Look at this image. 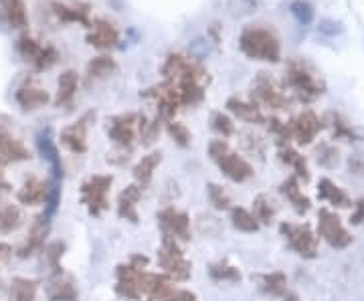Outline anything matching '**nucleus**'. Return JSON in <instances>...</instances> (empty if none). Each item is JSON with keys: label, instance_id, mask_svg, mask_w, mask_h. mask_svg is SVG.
Masks as SVG:
<instances>
[{"label": "nucleus", "instance_id": "bb28decb", "mask_svg": "<svg viewBox=\"0 0 364 301\" xmlns=\"http://www.w3.org/2000/svg\"><path fill=\"white\" fill-rule=\"evenodd\" d=\"M227 109L237 116L239 119H245L249 124H263L265 118L261 114L259 105H255L253 102H243L239 97H229L227 99Z\"/></svg>", "mask_w": 364, "mask_h": 301}, {"label": "nucleus", "instance_id": "9b49d317", "mask_svg": "<svg viewBox=\"0 0 364 301\" xmlns=\"http://www.w3.org/2000/svg\"><path fill=\"white\" fill-rule=\"evenodd\" d=\"M287 83L291 85L294 92L298 93V97L301 102H314L318 95H322V89H324V85L299 63H291L289 65Z\"/></svg>", "mask_w": 364, "mask_h": 301}, {"label": "nucleus", "instance_id": "20e7f679", "mask_svg": "<svg viewBox=\"0 0 364 301\" xmlns=\"http://www.w3.org/2000/svg\"><path fill=\"white\" fill-rule=\"evenodd\" d=\"M114 184L112 174H93L79 188V200L91 217H102L109 209V188Z\"/></svg>", "mask_w": 364, "mask_h": 301}, {"label": "nucleus", "instance_id": "ea45409f", "mask_svg": "<svg viewBox=\"0 0 364 301\" xmlns=\"http://www.w3.org/2000/svg\"><path fill=\"white\" fill-rule=\"evenodd\" d=\"M166 131H168V136L174 140V144L181 146V148H188L191 146V142H193V133H191V130L184 126V124H181V121H168L166 124Z\"/></svg>", "mask_w": 364, "mask_h": 301}, {"label": "nucleus", "instance_id": "473e14b6", "mask_svg": "<svg viewBox=\"0 0 364 301\" xmlns=\"http://www.w3.org/2000/svg\"><path fill=\"white\" fill-rule=\"evenodd\" d=\"M23 224H25V214L16 204L0 207V235L16 233Z\"/></svg>", "mask_w": 364, "mask_h": 301}, {"label": "nucleus", "instance_id": "4be33fe9", "mask_svg": "<svg viewBox=\"0 0 364 301\" xmlns=\"http://www.w3.org/2000/svg\"><path fill=\"white\" fill-rule=\"evenodd\" d=\"M53 13L63 23H79L83 26H91L90 23V4L87 2H53Z\"/></svg>", "mask_w": 364, "mask_h": 301}, {"label": "nucleus", "instance_id": "a211bd4d", "mask_svg": "<svg viewBox=\"0 0 364 301\" xmlns=\"http://www.w3.org/2000/svg\"><path fill=\"white\" fill-rule=\"evenodd\" d=\"M37 148H39L41 156L45 158L49 162L53 172V180L61 182L63 178V164H61V156H59V150L55 146V140H53V131L51 128H45L37 133Z\"/></svg>", "mask_w": 364, "mask_h": 301}, {"label": "nucleus", "instance_id": "412c9836", "mask_svg": "<svg viewBox=\"0 0 364 301\" xmlns=\"http://www.w3.org/2000/svg\"><path fill=\"white\" fill-rule=\"evenodd\" d=\"M49 186H51V182H45V180H41L37 176L26 178L23 188L16 192L18 204H23V207H39V204H45L47 195H49Z\"/></svg>", "mask_w": 364, "mask_h": 301}, {"label": "nucleus", "instance_id": "7ed1b4c3", "mask_svg": "<svg viewBox=\"0 0 364 301\" xmlns=\"http://www.w3.org/2000/svg\"><path fill=\"white\" fill-rule=\"evenodd\" d=\"M158 265L170 281H188L193 275V263L184 257L181 243L168 235H162V245L158 251Z\"/></svg>", "mask_w": 364, "mask_h": 301}, {"label": "nucleus", "instance_id": "37998d69", "mask_svg": "<svg viewBox=\"0 0 364 301\" xmlns=\"http://www.w3.org/2000/svg\"><path fill=\"white\" fill-rule=\"evenodd\" d=\"M291 13H294V16L298 18L299 23H306V25L312 21L314 16L312 6H310L308 2H304V0H298V2L291 4Z\"/></svg>", "mask_w": 364, "mask_h": 301}, {"label": "nucleus", "instance_id": "58836bf2", "mask_svg": "<svg viewBox=\"0 0 364 301\" xmlns=\"http://www.w3.org/2000/svg\"><path fill=\"white\" fill-rule=\"evenodd\" d=\"M207 195L210 204L217 210H231V197H229V192L223 186L215 182L207 184Z\"/></svg>", "mask_w": 364, "mask_h": 301}, {"label": "nucleus", "instance_id": "c756f323", "mask_svg": "<svg viewBox=\"0 0 364 301\" xmlns=\"http://www.w3.org/2000/svg\"><path fill=\"white\" fill-rule=\"evenodd\" d=\"M253 279L257 281V288L273 295V297H284L287 293V277L279 271H273V273H265V275H253Z\"/></svg>", "mask_w": 364, "mask_h": 301}, {"label": "nucleus", "instance_id": "6ab92c4d", "mask_svg": "<svg viewBox=\"0 0 364 301\" xmlns=\"http://www.w3.org/2000/svg\"><path fill=\"white\" fill-rule=\"evenodd\" d=\"M117 40H119V31L109 21H105V18L93 21V25L90 26V35H87V43L91 47L105 51V49L116 47Z\"/></svg>", "mask_w": 364, "mask_h": 301}, {"label": "nucleus", "instance_id": "dca6fc26", "mask_svg": "<svg viewBox=\"0 0 364 301\" xmlns=\"http://www.w3.org/2000/svg\"><path fill=\"white\" fill-rule=\"evenodd\" d=\"M31 158V152L16 136H13L9 128L0 126V164H16Z\"/></svg>", "mask_w": 364, "mask_h": 301}, {"label": "nucleus", "instance_id": "aec40b11", "mask_svg": "<svg viewBox=\"0 0 364 301\" xmlns=\"http://www.w3.org/2000/svg\"><path fill=\"white\" fill-rule=\"evenodd\" d=\"M320 128H322V124H320V119L316 118L314 111H301L298 118L289 124L291 138H296L298 144L301 146L312 144V140L318 136Z\"/></svg>", "mask_w": 364, "mask_h": 301}, {"label": "nucleus", "instance_id": "e433bc0d", "mask_svg": "<svg viewBox=\"0 0 364 301\" xmlns=\"http://www.w3.org/2000/svg\"><path fill=\"white\" fill-rule=\"evenodd\" d=\"M279 158H282L284 164L291 166V168L296 170V178H301L304 182L310 180V170H308V166H306V160H304V156H299L296 150H291V148H282V150H279Z\"/></svg>", "mask_w": 364, "mask_h": 301}, {"label": "nucleus", "instance_id": "423d86ee", "mask_svg": "<svg viewBox=\"0 0 364 301\" xmlns=\"http://www.w3.org/2000/svg\"><path fill=\"white\" fill-rule=\"evenodd\" d=\"M148 119L142 114H119L107 119V136L119 150L132 152V146L142 133Z\"/></svg>", "mask_w": 364, "mask_h": 301}, {"label": "nucleus", "instance_id": "1a4fd4ad", "mask_svg": "<svg viewBox=\"0 0 364 301\" xmlns=\"http://www.w3.org/2000/svg\"><path fill=\"white\" fill-rule=\"evenodd\" d=\"M318 235L322 236L332 249H346L352 243L350 233L342 224L338 214L328 209L318 212Z\"/></svg>", "mask_w": 364, "mask_h": 301}, {"label": "nucleus", "instance_id": "9d476101", "mask_svg": "<svg viewBox=\"0 0 364 301\" xmlns=\"http://www.w3.org/2000/svg\"><path fill=\"white\" fill-rule=\"evenodd\" d=\"M158 224L162 229V235H168L176 239L178 243L191 241V217L184 210L166 207L158 212Z\"/></svg>", "mask_w": 364, "mask_h": 301}, {"label": "nucleus", "instance_id": "f03ea898", "mask_svg": "<svg viewBox=\"0 0 364 301\" xmlns=\"http://www.w3.org/2000/svg\"><path fill=\"white\" fill-rule=\"evenodd\" d=\"M208 156L219 166V170L233 182H247L249 178H253V174H255L253 166L247 160L233 152L231 146L225 140H213L208 144Z\"/></svg>", "mask_w": 364, "mask_h": 301}, {"label": "nucleus", "instance_id": "f704fd0d", "mask_svg": "<svg viewBox=\"0 0 364 301\" xmlns=\"http://www.w3.org/2000/svg\"><path fill=\"white\" fill-rule=\"evenodd\" d=\"M231 224L241 233H257L261 226L253 217V212H249L243 207H231Z\"/></svg>", "mask_w": 364, "mask_h": 301}, {"label": "nucleus", "instance_id": "4468645a", "mask_svg": "<svg viewBox=\"0 0 364 301\" xmlns=\"http://www.w3.org/2000/svg\"><path fill=\"white\" fill-rule=\"evenodd\" d=\"M45 295L49 301H77L79 291L73 277L61 273H51V277L45 283Z\"/></svg>", "mask_w": 364, "mask_h": 301}, {"label": "nucleus", "instance_id": "72a5a7b5", "mask_svg": "<svg viewBox=\"0 0 364 301\" xmlns=\"http://www.w3.org/2000/svg\"><path fill=\"white\" fill-rule=\"evenodd\" d=\"M208 275L213 281H223V283H239L241 281V271L239 267H235L233 263L227 259L215 261L208 265Z\"/></svg>", "mask_w": 364, "mask_h": 301}, {"label": "nucleus", "instance_id": "0eeeda50", "mask_svg": "<svg viewBox=\"0 0 364 301\" xmlns=\"http://www.w3.org/2000/svg\"><path fill=\"white\" fill-rule=\"evenodd\" d=\"M279 233L299 257H306V259L316 257V253H318V235L314 233L310 224L282 223L279 224Z\"/></svg>", "mask_w": 364, "mask_h": 301}, {"label": "nucleus", "instance_id": "b1692460", "mask_svg": "<svg viewBox=\"0 0 364 301\" xmlns=\"http://www.w3.org/2000/svg\"><path fill=\"white\" fill-rule=\"evenodd\" d=\"M14 97H16V104L23 107V111H35V109H41L49 104V93L37 85H31V83L23 85Z\"/></svg>", "mask_w": 364, "mask_h": 301}, {"label": "nucleus", "instance_id": "2f4dec72", "mask_svg": "<svg viewBox=\"0 0 364 301\" xmlns=\"http://www.w3.org/2000/svg\"><path fill=\"white\" fill-rule=\"evenodd\" d=\"M39 281L31 277H14L11 281V301H35L39 291Z\"/></svg>", "mask_w": 364, "mask_h": 301}, {"label": "nucleus", "instance_id": "4c0bfd02", "mask_svg": "<svg viewBox=\"0 0 364 301\" xmlns=\"http://www.w3.org/2000/svg\"><path fill=\"white\" fill-rule=\"evenodd\" d=\"M43 251H45V259H47L49 267H51V273H61V271H63L61 259H63V255H65V243L55 241V243H49Z\"/></svg>", "mask_w": 364, "mask_h": 301}, {"label": "nucleus", "instance_id": "39448f33", "mask_svg": "<svg viewBox=\"0 0 364 301\" xmlns=\"http://www.w3.org/2000/svg\"><path fill=\"white\" fill-rule=\"evenodd\" d=\"M146 255H132L130 261L117 265L116 269V293L119 297L130 301L142 300V291H140V277L142 271L148 265Z\"/></svg>", "mask_w": 364, "mask_h": 301}, {"label": "nucleus", "instance_id": "de8ad7c7", "mask_svg": "<svg viewBox=\"0 0 364 301\" xmlns=\"http://www.w3.org/2000/svg\"><path fill=\"white\" fill-rule=\"evenodd\" d=\"M146 301H154V300H150V297H148V300H146Z\"/></svg>", "mask_w": 364, "mask_h": 301}, {"label": "nucleus", "instance_id": "c85d7f7f", "mask_svg": "<svg viewBox=\"0 0 364 301\" xmlns=\"http://www.w3.org/2000/svg\"><path fill=\"white\" fill-rule=\"evenodd\" d=\"M160 162H162V154H160V152H150V154L142 156V160H140V162L134 166V170H132L136 184H140L142 188L144 186H148Z\"/></svg>", "mask_w": 364, "mask_h": 301}, {"label": "nucleus", "instance_id": "ddd939ff", "mask_svg": "<svg viewBox=\"0 0 364 301\" xmlns=\"http://www.w3.org/2000/svg\"><path fill=\"white\" fill-rule=\"evenodd\" d=\"M251 99L255 105H265L272 109H282L286 105V97L284 93L277 89V85L273 83L272 77H267L265 73H261L259 77L253 83V92H251Z\"/></svg>", "mask_w": 364, "mask_h": 301}, {"label": "nucleus", "instance_id": "a878e982", "mask_svg": "<svg viewBox=\"0 0 364 301\" xmlns=\"http://www.w3.org/2000/svg\"><path fill=\"white\" fill-rule=\"evenodd\" d=\"M116 71L117 65L112 57H105V55L95 57V59H91L90 63H87V69H85V83H87V85L97 83V81H102V79L114 75Z\"/></svg>", "mask_w": 364, "mask_h": 301}, {"label": "nucleus", "instance_id": "f3484780", "mask_svg": "<svg viewBox=\"0 0 364 301\" xmlns=\"http://www.w3.org/2000/svg\"><path fill=\"white\" fill-rule=\"evenodd\" d=\"M140 198H142V186L140 184H128L117 197V217L132 224L138 223L140 221V217H138Z\"/></svg>", "mask_w": 364, "mask_h": 301}, {"label": "nucleus", "instance_id": "2eb2a0df", "mask_svg": "<svg viewBox=\"0 0 364 301\" xmlns=\"http://www.w3.org/2000/svg\"><path fill=\"white\" fill-rule=\"evenodd\" d=\"M49 226H51V221H47L43 214H39L35 219L33 226H31V233H28V239L25 241V245L18 247V251H16V257L18 259H28V257H33V255H37V253L45 249Z\"/></svg>", "mask_w": 364, "mask_h": 301}, {"label": "nucleus", "instance_id": "c03bdc74", "mask_svg": "<svg viewBox=\"0 0 364 301\" xmlns=\"http://www.w3.org/2000/svg\"><path fill=\"white\" fill-rule=\"evenodd\" d=\"M350 221L354 224H360L364 223V198H360L356 204H354V212H352Z\"/></svg>", "mask_w": 364, "mask_h": 301}, {"label": "nucleus", "instance_id": "6e6552de", "mask_svg": "<svg viewBox=\"0 0 364 301\" xmlns=\"http://www.w3.org/2000/svg\"><path fill=\"white\" fill-rule=\"evenodd\" d=\"M16 51L25 61H28L31 65L35 67V71L51 69L59 59V53L53 45H41L31 35H23L21 39L16 40Z\"/></svg>", "mask_w": 364, "mask_h": 301}, {"label": "nucleus", "instance_id": "cd10ccee", "mask_svg": "<svg viewBox=\"0 0 364 301\" xmlns=\"http://www.w3.org/2000/svg\"><path fill=\"white\" fill-rule=\"evenodd\" d=\"M282 195L289 200V204L294 207V210L298 212V214H304V212H308L310 210V198L306 197L301 190H299V182L296 176H289L286 182L282 184Z\"/></svg>", "mask_w": 364, "mask_h": 301}, {"label": "nucleus", "instance_id": "a18cd8bd", "mask_svg": "<svg viewBox=\"0 0 364 301\" xmlns=\"http://www.w3.org/2000/svg\"><path fill=\"white\" fill-rule=\"evenodd\" d=\"M11 182L4 178V172H2V164H0V198H2V195H6V192H11Z\"/></svg>", "mask_w": 364, "mask_h": 301}, {"label": "nucleus", "instance_id": "49530a36", "mask_svg": "<svg viewBox=\"0 0 364 301\" xmlns=\"http://www.w3.org/2000/svg\"><path fill=\"white\" fill-rule=\"evenodd\" d=\"M9 253H11V245H6V243L0 241V261H2Z\"/></svg>", "mask_w": 364, "mask_h": 301}, {"label": "nucleus", "instance_id": "a19ab883", "mask_svg": "<svg viewBox=\"0 0 364 301\" xmlns=\"http://www.w3.org/2000/svg\"><path fill=\"white\" fill-rule=\"evenodd\" d=\"M210 128L217 131L221 138H231L235 133L233 119L229 118L227 114H223V111H213V116H210Z\"/></svg>", "mask_w": 364, "mask_h": 301}, {"label": "nucleus", "instance_id": "7c9ffc66", "mask_svg": "<svg viewBox=\"0 0 364 301\" xmlns=\"http://www.w3.org/2000/svg\"><path fill=\"white\" fill-rule=\"evenodd\" d=\"M318 197L326 200V202H330V204H334V207H340V209L352 207V200L348 198V195L328 178H322L320 184H318Z\"/></svg>", "mask_w": 364, "mask_h": 301}, {"label": "nucleus", "instance_id": "5701e85b", "mask_svg": "<svg viewBox=\"0 0 364 301\" xmlns=\"http://www.w3.org/2000/svg\"><path fill=\"white\" fill-rule=\"evenodd\" d=\"M79 87V75L75 71H65L61 73V77L57 81V93H55V99L53 104L57 107H67V105L73 104L75 99V93H77Z\"/></svg>", "mask_w": 364, "mask_h": 301}, {"label": "nucleus", "instance_id": "f8f14e48", "mask_svg": "<svg viewBox=\"0 0 364 301\" xmlns=\"http://www.w3.org/2000/svg\"><path fill=\"white\" fill-rule=\"evenodd\" d=\"M93 118H95V114L90 111L83 118H79L75 124L61 130V144L65 146L69 152H73V154H85L87 152V128H90V121Z\"/></svg>", "mask_w": 364, "mask_h": 301}, {"label": "nucleus", "instance_id": "393cba45", "mask_svg": "<svg viewBox=\"0 0 364 301\" xmlns=\"http://www.w3.org/2000/svg\"><path fill=\"white\" fill-rule=\"evenodd\" d=\"M0 13L6 25L13 28H25L28 25L25 0H0Z\"/></svg>", "mask_w": 364, "mask_h": 301}, {"label": "nucleus", "instance_id": "c9c22d12", "mask_svg": "<svg viewBox=\"0 0 364 301\" xmlns=\"http://www.w3.org/2000/svg\"><path fill=\"white\" fill-rule=\"evenodd\" d=\"M275 214H277V204H275V200L272 197H267V195L255 197V200H253V217L257 219V223L269 224L275 219Z\"/></svg>", "mask_w": 364, "mask_h": 301}, {"label": "nucleus", "instance_id": "f257e3e1", "mask_svg": "<svg viewBox=\"0 0 364 301\" xmlns=\"http://www.w3.org/2000/svg\"><path fill=\"white\" fill-rule=\"evenodd\" d=\"M239 47L253 61L277 63L282 57V45L275 33L259 25H249L239 37Z\"/></svg>", "mask_w": 364, "mask_h": 301}, {"label": "nucleus", "instance_id": "79ce46f5", "mask_svg": "<svg viewBox=\"0 0 364 301\" xmlns=\"http://www.w3.org/2000/svg\"><path fill=\"white\" fill-rule=\"evenodd\" d=\"M154 301H198L196 300V293H193L191 289H182L170 285L158 300Z\"/></svg>", "mask_w": 364, "mask_h": 301}]
</instances>
